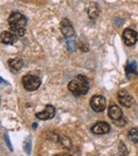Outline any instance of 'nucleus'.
Segmentation results:
<instances>
[{"label":"nucleus","instance_id":"1","mask_svg":"<svg viewBox=\"0 0 138 156\" xmlns=\"http://www.w3.org/2000/svg\"><path fill=\"white\" fill-rule=\"evenodd\" d=\"M89 87H90V81L86 76H83V74L74 76L68 83L69 91L76 97L85 96L88 93Z\"/></svg>","mask_w":138,"mask_h":156},{"label":"nucleus","instance_id":"2","mask_svg":"<svg viewBox=\"0 0 138 156\" xmlns=\"http://www.w3.org/2000/svg\"><path fill=\"white\" fill-rule=\"evenodd\" d=\"M9 27L13 33L17 35L18 37H23L26 33V26H27L28 19L25 15L21 13L14 12L9 16L8 19Z\"/></svg>","mask_w":138,"mask_h":156},{"label":"nucleus","instance_id":"3","mask_svg":"<svg viewBox=\"0 0 138 156\" xmlns=\"http://www.w3.org/2000/svg\"><path fill=\"white\" fill-rule=\"evenodd\" d=\"M21 82H23V88L28 91H34L38 89L41 83V79L36 76H33V74H26L21 80Z\"/></svg>","mask_w":138,"mask_h":156},{"label":"nucleus","instance_id":"4","mask_svg":"<svg viewBox=\"0 0 138 156\" xmlns=\"http://www.w3.org/2000/svg\"><path fill=\"white\" fill-rule=\"evenodd\" d=\"M90 107L96 113H102L106 108V99L103 96L96 94L90 99Z\"/></svg>","mask_w":138,"mask_h":156},{"label":"nucleus","instance_id":"5","mask_svg":"<svg viewBox=\"0 0 138 156\" xmlns=\"http://www.w3.org/2000/svg\"><path fill=\"white\" fill-rule=\"evenodd\" d=\"M122 38H123L124 44L131 47V46H134L138 41V33L133 29H131V28H126V29L123 30Z\"/></svg>","mask_w":138,"mask_h":156},{"label":"nucleus","instance_id":"6","mask_svg":"<svg viewBox=\"0 0 138 156\" xmlns=\"http://www.w3.org/2000/svg\"><path fill=\"white\" fill-rule=\"evenodd\" d=\"M118 101L124 107H131L134 103V99L126 89H121L118 93Z\"/></svg>","mask_w":138,"mask_h":156},{"label":"nucleus","instance_id":"7","mask_svg":"<svg viewBox=\"0 0 138 156\" xmlns=\"http://www.w3.org/2000/svg\"><path fill=\"white\" fill-rule=\"evenodd\" d=\"M91 133L95 135H103V134H107L111 131V126L107 122L105 121H99L95 123L90 129Z\"/></svg>","mask_w":138,"mask_h":156},{"label":"nucleus","instance_id":"8","mask_svg":"<svg viewBox=\"0 0 138 156\" xmlns=\"http://www.w3.org/2000/svg\"><path fill=\"white\" fill-rule=\"evenodd\" d=\"M35 116H36V118H38V119H41V120H50L55 116V107L48 104L43 112L36 113Z\"/></svg>","mask_w":138,"mask_h":156},{"label":"nucleus","instance_id":"9","mask_svg":"<svg viewBox=\"0 0 138 156\" xmlns=\"http://www.w3.org/2000/svg\"><path fill=\"white\" fill-rule=\"evenodd\" d=\"M60 28H61V32L64 35L65 38L74 36V29H73V27H72V23H70L69 19H67V18L63 19V20L61 21Z\"/></svg>","mask_w":138,"mask_h":156},{"label":"nucleus","instance_id":"10","mask_svg":"<svg viewBox=\"0 0 138 156\" xmlns=\"http://www.w3.org/2000/svg\"><path fill=\"white\" fill-rule=\"evenodd\" d=\"M19 37L12 31H3L1 33V43L4 45H14Z\"/></svg>","mask_w":138,"mask_h":156},{"label":"nucleus","instance_id":"11","mask_svg":"<svg viewBox=\"0 0 138 156\" xmlns=\"http://www.w3.org/2000/svg\"><path fill=\"white\" fill-rule=\"evenodd\" d=\"M8 65L10 68L11 72L13 73H18L23 67V61L20 58H11L8 61Z\"/></svg>","mask_w":138,"mask_h":156},{"label":"nucleus","instance_id":"12","mask_svg":"<svg viewBox=\"0 0 138 156\" xmlns=\"http://www.w3.org/2000/svg\"><path fill=\"white\" fill-rule=\"evenodd\" d=\"M108 117L114 121H118V120L123 118V113L118 105L113 104L108 107Z\"/></svg>","mask_w":138,"mask_h":156},{"label":"nucleus","instance_id":"13","mask_svg":"<svg viewBox=\"0 0 138 156\" xmlns=\"http://www.w3.org/2000/svg\"><path fill=\"white\" fill-rule=\"evenodd\" d=\"M87 14H88V17L90 19L97 18L100 14L99 4L96 3V2H91V3H89L88 8H87Z\"/></svg>","mask_w":138,"mask_h":156},{"label":"nucleus","instance_id":"14","mask_svg":"<svg viewBox=\"0 0 138 156\" xmlns=\"http://www.w3.org/2000/svg\"><path fill=\"white\" fill-rule=\"evenodd\" d=\"M126 73L128 76V78H130L131 76H136L137 74V64L135 61L128 63L126 65Z\"/></svg>","mask_w":138,"mask_h":156},{"label":"nucleus","instance_id":"15","mask_svg":"<svg viewBox=\"0 0 138 156\" xmlns=\"http://www.w3.org/2000/svg\"><path fill=\"white\" fill-rule=\"evenodd\" d=\"M66 47L69 51H76V48H78V41H76V37H67L66 38Z\"/></svg>","mask_w":138,"mask_h":156},{"label":"nucleus","instance_id":"16","mask_svg":"<svg viewBox=\"0 0 138 156\" xmlns=\"http://www.w3.org/2000/svg\"><path fill=\"white\" fill-rule=\"evenodd\" d=\"M128 138L130 141L138 144V129L136 127H132L128 133Z\"/></svg>","mask_w":138,"mask_h":156},{"label":"nucleus","instance_id":"17","mask_svg":"<svg viewBox=\"0 0 138 156\" xmlns=\"http://www.w3.org/2000/svg\"><path fill=\"white\" fill-rule=\"evenodd\" d=\"M58 140L60 141V144H62L64 148H67V149L71 148V141H70V139L68 137H66V136H60V137L58 138Z\"/></svg>","mask_w":138,"mask_h":156},{"label":"nucleus","instance_id":"18","mask_svg":"<svg viewBox=\"0 0 138 156\" xmlns=\"http://www.w3.org/2000/svg\"><path fill=\"white\" fill-rule=\"evenodd\" d=\"M23 149H25L27 154H30V153H31V138L30 137L26 138L25 142H23Z\"/></svg>","mask_w":138,"mask_h":156},{"label":"nucleus","instance_id":"19","mask_svg":"<svg viewBox=\"0 0 138 156\" xmlns=\"http://www.w3.org/2000/svg\"><path fill=\"white\" fill-rule=\"evenodd\" d=\"M119 153L120 155H128V150H126V146L123 144V142H120L119 144Z\"/></svg>","mask_w":138,"mask_h":156},{"label":"nucleus","instance_id":"20","mask_svg":"<svg viewBox=\"0 0 138 156\" xmlns=\"http://www.w3.org/2000/svg\"><path fill=\"white\" fill-rule=\"evenodd\" d=\"M5 140H6V144H8V147H9V149H10L11 151L13 150V148H12V146H11V142H10V139H9V136H8V134H5Z\"/></svg>","mask_w":138,"mask_h":156},{"label":"nucleus","instance_id":"21","mask_svg":"<svg viewBox=\"0 0 138 156\" xmlns=\"http://www.w3.org/2000/svg\"><path fill=\"white\" fill-rule=\"evenodd\" d=\"M80 48H81V49H82V50H83V51H84V52H87V51H88V47H87V46L85 45L84 43H81V45H80Z\"/></svg>","mask_w":138,"mask_h":156}]
</instances>
